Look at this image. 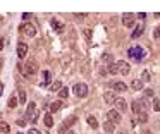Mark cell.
<instances>
[{"label": "cell", "mask_w": 160, "mask_h": 134, "mask_svg": "<svg viewBox=\"0 0 160 134\" xmlns=\"http://www.w3.org/2000/svg\"><path fill=\"white\" fill-rule=\"evenodd\" d=\"M19 71L23 72L24 77H29V76H33L36 71H38V67H36V62H28L26 65H23V64H19Z\"/></svg>", "instance_id": "1"}, {"label": "cell", "mask_w": 160, "mask_h": 134, "mask_svg": "<svg viewBox=\"0 0 160 134\" xmlns=\"http://www.w3.org/2000/svg\"><path fill=\"white\" fill-rule=\"evenodd\" d=\"M72 91H74V95L79 96V98H86V96H88V86H86L84 83H78V84H74Z\"/></svg>", "instance_id": "2"}, {"label": "cell", "mask_w": 160, "mask_h": 134, "mask_svg": "<svg viewBox=\"0 0 160 134\" xmlns=\"http://www.w3.org/2000/svg\"><path fill=\"white\" fill-rule=\"evenodd\" d=\"M128 53H129V57H131V59L141 60V59L145 57V53H146V52H145L141 47H131V48L128 50Z\"/></svg>", "instance_id": "3"}, {"label": "cell", "mask_w": 160, "mask_h": 134, "mask_svg": "<svg viewBox=\"0 0 160 134\" xmlns=\"http://www.w3.org/2000/svg\"><path fill=\"white\" fill-rule=\"evenodd\" d=\"M19 33H21L23 36H35V35H36V29H35V26H33V24L24 23V24H21Z\"/></svg>", "instance_id": "4"}, {"label": "cell", "mask_w": 160, "mask_h": 134, "mask_svg": "<svg viewBox=\"0 0 160 134\" xmlns=\"http://www.w3.org/2000/svg\"><path fill=\"white\" fill-rule=\"evenodd\" d=\"M26 117L31 120V122H36L38 120V112H36V103H28V108H26Z\"/></svg>", "instance_id": "5"}, {"label": "cell", "mask_w": 160, "mask_h": 134, "mask_svg": "<svg viewBox=\"0 0 160 134\" xmlns=\"http://www.w3.org/2000/svg\"><path fill=\"white\" fill-rule=\"evenodd\" d=\"M76 122H78V117H74V115H72V117H67L64 122L60 124V127H59V134H65V129H69L72 124H76Z\"/></svg>", "instance_id": "6"}, {"label": "cell", "mask_w": 160, "mask_h": 134, "mask_svg": "<svg viewBox=\"0 0 160 134\" xmlns=\"http://www.w3.org/2000/svg\"><path fill=\"white\" fill-rule=\"evenodd\" d=\"M134 23H136V17H134V14H129V12L122 14V24H124L126 28H133V26H134Z\"/></svg>", "instance_id": "7"}, {"label": "cell", "mask_w": 160, "mask_h": 134, "mask_svg": "<svg viewBox=\"0 0 160 134\" xmlns=\"http://www.w3.org/2000/svg\"><path fill=\"white\" fill-rule=\"evenodd\" d=\"M145 102L143 100H134V102L131 103V108H133V112H134V114H141V112L145 110Z\"/></svg>", "instance_id": "8"}, {"label": "cell", "mask_w": 160, "mask_h": 134, "mask_svg": "<svg viewBox=\"0 0 160 134\" xmlns=\"http://www.w3.org/2000/svg\"><path fill=\"white\" fill-rule=\"evenodd\" d=\"M107 119H108V122L119 124V122H120V114H119L117 110H108V112H107Z\"/></svg>", "instance_id": "9"}, {"label": "cell", "mask_w": 160, "mask_h": 134, "mask_svg": "<svg viewBox=\"0 0 160 134\" xmlns=\"http://www.w3.org/2000/svg\"><path fill=\"white\" fill-rule=\"evenodd\" d=\"M26 55H28V45L26 43H17V57L19 59H26Z\"/></svg>", "instance_id": "10"}, {"label": "cell", "mask_w": 160, "mask_h": 134, "mask_svg": "<svg viewBox=\"0 0 160 134\" xmlns=\"http://www.w3.org/2000/svg\"><path fill=\"white\" fill-rule=\"evenodd\" d=\"M114 105H116V110L117 112H126V108H128V103H126L124 98H116Z\"/></svg>", "instance_id": "11"}, {"label": "cell", "mask_w": 160, "mask_h": 134, "mask_svg": "<svg viewBox=\"0 0 160 134\" xmlns=\"http://www.w3.org/2000/svg\"><path fill=\"white\" fill-rule=\"evenodd\" d=\"M117 65H119V72L120 74H129V71H131V67H129L128 62H124V60H120V62H117Z\"/></svg>", "instance_id": "12"}, {"label": "cell", "mask_w": 160, "mask_h": 134, "mask_svg": "<svg viewBox=\"0 0 160 134\" xmlns=\"http://www.w3.org/2000/svg\"><path fill=\"white\" fill-rule=\"evenodd\" d=\"M50 26H52V29H53V31H57V33H62V31H64V24L60 23V21H57V19H52V21H50Z\"/></svg>", "instance_id": "13"}, {"label": "cell", "mask_w": 160, "mask_h": 134, "mask_svg": "<svg viewBox=\"0 0 160 134\" xmlns=\"http://www.w3.org/2000/svg\"><path fill=\"white\" fill-rule=\"evenodd\" d=\"M60 108H62V102L60 100H57V102L50 103V114H55V112H59Z\"/></svg>", "instance_id": "14"}, {"label": "cell", "mask_w": 160, "mask_h": 134, "mask_svg": "<svg viewBox=\"0 0 160 134\" xmlns=\"http://www.w3.org/2000/svg\"><path fill=\"white\" fill-rule=\"evenodd\" d=\"M43 122H45V126H47V127H52L53 126V117H52V114H50V112H48V114H45Z\"/></svg>", "instance_id": "15"}, {"label": "cell", "mask_w": 160, "mask_h": 134, "mask_svg": "<svg viewBox=\"0 0 160 134\" xmlns=\"http://www.w3.org/2000/svg\"><path fill=\"white\" fill-rule=\"evenodd\" d=\"M86 120H88L90 127H93V129H96V127H98V120H96L95 115H88V119H86Z\"/></svg>", "instance_id": "16"}, {"label": "cell", "mask_w": 160, "mask_h": 134, "mask_svg": "<svg viewBox=\"0 0 160 134\" xmlns=\"http://www.w3.org/2000/svg\"><path fill=\"white\" fill-rule=\"evenodd\" d=\"M103 100H105L107 103H114V102H116V96H114L112 91H107V93L103 95Z\"/></svg>", "instance_id": "17"}, {"label": "cell", "mask_w": 160, "mask_h": 134, "mask_svg": "<svg viewBox=\"0 0 160 134\" xmlns=\"http://www.w3.org/2000/svg\"><path fill=\"white\" fill-rule=\"evenodd\" d=\"M133 90L134 91L143 90V81H141V79H134V81H133Z\"/></svg>", "instance_id": "18"}, {"label": "cell", "mask_w": 160, "mask_h": 134, "mask_svg": "<svg viewBox=\"0 0 160 134\" xmlns=\"http://www.w3.org/2000/svg\"><path fill=\"white\" fill-rule=\"evenodd\" d=\"M112 86H114V90H116V91H126V90H128V86H126L124 83H120V81H117V83H114Z\"/></svg>", "instance_id": "19"}, {"label": "cell", "mask_w": 160, "mask_h": 134, "mask_svg": "<svg viewBox=\"0 0 160 134\" xmlns=\"http://www.w3.org/2000/svg\"><path fill=\"white\" fill-rule=\"evenodd\" d=\"M103 129H105V132H114V129H116V124H112V122H105L103 124Z\"/></svg>", "instance_id": "20"}, {"label": "cell", "mask_w": 160, "mask_h": 134, "mask_svg": "<svg viewBox=\"0 0 160 134\" xmlns=\"http://www.w3.org/2000/svg\"><path fill=\"white\" fill-rule=\"evenodd\" d=\"M136 119H138V122L140 124H145L146 120H148V115L145 114V112H141V114H136Z\"/></svg>", "instance_id": "21"}, {"label": "cell", "mask_w": 160, "mask_h": 134, "mask_svg": "<svg viewBox=\"0 0 160 134\" xmlns=\"http://www.w3.org/2000/svg\"><path fill=\"white\" fill-rule=\"evenodd\" d=\"M108 72H110V74H117V72H119V65H117V62H114V64L108 65Z\"/></svg>", "instance_id": "22"}, {"label": "cell", "mask_w": 160, "mask_h": 134, "mask_svg": "<svg viewBox=\"0 0 160 134\" xmlns=\"http://www.w3.org/2000/svg\"><path fill=\"white\" fill-rule=\"evenodd\" d=\"M59 96H60V98H67V96H69V88H64V86L60 88Z\"/></svg>", "instance_id": "23"}, {"label": "cell", "mask_w": 160, "mask_h": 134, "mask_svg": "<svg viewBox=\"0 0 160 134\" xmlns=\"http://www.w3.org/2000/svg\"><path fill=\"white\" fill-rule=\"evenodd\" d=\"M60 88H62V84H60L59 81H55V83H52V84H50V91H57V93H59V91H60Z\"/></svg>", "instance_id": "24"}, {"label": "cell", "mask_w": 160, "mask_h": 134, "mask_svg": "<svg viewBox=\"0 0 160 134\" xmlns=\"http://www.w3.org/2000/svg\"><path fill=\"white\" fill-rule=\"evenodd\" d=\"M141 33H143V26H140L138 29H134V31H133V35H131V38H134V40H136V38H140V36H141Z\"/></svg>", "instance_id": "25"}, {"label": "cell", "mask_w": 160, "mask_h": 134, "mask_svg": "<svg viewBox=\"0 0 160 134\" xmlns=\"http://www.w3.org/2000/svg\"><path fill=\"white\" fill-rule=\"evenodd\" d=\"M102 59H103L105 62H108V64H114V55H112V53H103Z\"/></svg>", "instance_id": "26"}, {"label": "cell", "mask_w": 160, "mask_h": 134, "mask_svg": "<svg viewBox=\"0 0 160 134\" xmlns=\"http://www.w3.org/2000/svg\"><path fill=\"white\" fill-rule=\"evenodd\" d=\"M17 107V98L16 96H11L9 98V108H16Z\"/></svg>", "instance_id": "27"}, {"label": "cell", "mask_w": 160, "mask_h": 134, "mask_svg": "<svg viewBox=\"0 0 160 134\" xmlns=\"http://www.w3.org/2000/svg\"><path fill=\"white\" fill-rule=\"evenodd\" d=\"M0 131H2V132H11V127H9V124H5V122H0Z\"/></svg>", "instance_id": "28"}, {"label": "cell", "mask_w": 160, "mask_h": 134, "mask_svg": "<svg viewBox=\"0 0 160 134\" xmlns=\"http://www.w3.org/2000/svg\"><path fill=\"white\" fill-rule=\"evenodd\" d=\"M50 77H52V74H50L48 71H45L43 72V84H48V83H50Z\"/></svg>", "instance_id": "29"}, {"label": "cell", "mask_w": 160, "mask_h": 134, "mask_svg": "<svg viewBox=\"0 0 160 134\" xmlns=\"http://www.w3.org/2000/svg\"><path fill=\"white\" fill-rule=\"evenodd\" d=\"M145 91V96H148V98H153L155 96V91L152 90V88H146V90H143Z\"/></svg>", "instance_id": "30"}, {"label": "cell", "mask_w": 160, "mask_h": 134, "mask_svg": "<svg viewBox=\"0 0 160 134\" xmlns=\"http://www.w3.org/2000/svg\"><path fill=\"white\" fill-rule=\"evenodd\" d=\"M152 79V74H150L148 71H143V74H141V81H150Z\"/></svg>", "instance_id": "31"}, {"label": "cell", "mask_w": 160, "mask_h": 134, "mask_svg": "<svg viewBox=\"0 0 160 134\" xmlns=\"http://www.w3.org/2000/svg\"><path fill=\"white\" fill-rule=\"evenodd\" d=\"M153 110L160 112V100L158 98H153Z\"/></svg>", "instance_id": "32"}, {"label": "cell", "mask_w": 160, "mask_h": 134, "mask_svg": "<svg viewBox=\"0 0 160 134\" xmlns=\"http://www.w3.org/2000/svg\"><path fill=\"white\" fill-rule=\"evenodd\" d=\"M19 102L26 103V91H23V90H19Z\"/></svg>", "instance_id": "33"}, {"label": "cell", "mask_w": 160, "mask_h": 134, "mask_svg": "<svg viewBox=\"0 0 160 134\" xmlns=\"http://www.w3.org/2000/svg\"><path fill=\"white\" fill-rule=\"evenodd\" d=\"M153 36H155L157 40L160 38V26H158V28H155V31H153Z\"/></svg>", "instance_id": "34"}, {"label": "cell", "mask_w": 160, "mask_h": 134, "mask_svg": "<svg viewBox=\"0 0 160 134\" xmlns=\"http://www.w3.org/2000/svg\"><path fill=\"white\" fill-rule=\"evenodd\" d=\"M28 134H40V131H38V129H29Z\"/></svg>", "instance_id": "35"}, {"label": "cell", "mask_w": 160, "mask_h": 134, "mask_svg": "<svg viewBox=\"0 0 160 134\" xmlns=\"http://www.w3.org/2000/svg\"><path fill=\"white\" fill-rule=\"evenodd\" d=\"M84 36H86V38H91V31H90V29H86V31H84Z\"/></svg>", "instance_id": "36"}, {"label": "cell", "mask_w": 160, "mask_h": 134, "mask_svg": "<svg viewBox=\"0 0 160 134\" xmlns=\"http://www.w3.org/2000/svg\"><path fill=\"white\" fill-rule=\"evenodd\" d=\"M138 17H140V19H145V17H146V14H145V12H140V14H138Z\"/></svg>", "instance_id": "37"}, {"label": "cell", "mask_w": 160, "mask_h": 134, "mask_svg": "<svg viewBox=\"0 0 160 134\" xmlns=\"http://www.w3.org/2000/svg\"><path fill=\"white\" fill-rule=\"evenodd\" d=\"M29 17H31V14H23V19H24V21L29 19Z\"/></svg>", "instance_id": "38"}, {"label": "cell", "mask_w": 160, "mask_h": 134, "mask_svg": "<svg viewBox=\"0 0 160 134\" xmlns=\"http://www.w3.org/2000/svg\"><path fill=\"white\" fill-rule=\"evenodd\" d=\"M2 48H4V40L0 38V50H2Z\"/></svg>", "instance_id": "39"}, {"label": "cell", "mask_w": 160, "mask_h": 134, "mask_svg": "<svg viewBox=\"0 0 160 134\" xmlns=\"http://www.w3.org/2000/svg\"><path fill=\"white\" fill-rule=\"evenodd\" d=\"M65 134H76V132H74V131H67Z\"/></svg>", "instance_id": "40"}, {"label": "cell", "mask_w": 160, "mask_h": 134, "mask_svg": "<svg viewBox=\"0 0 160 134\" xmlns=\"http://www.w3.org/2000/svg\"><path fill=\"white\" fill-rule=\"evenodd\" d=\"M117 134H126V131H120V132H117Z\"/></svg>", "instance_id": "41"}]
</instances>
